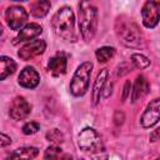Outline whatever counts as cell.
I'll return each instance as SVG.
<instances>
[{
	"mask_svg": "<svg viewBox=\"0 0 160 160\" xmlns=\"http://www.w3.org/2000/svg\"><path fill=\"white\" fill-rule=\"evenodd\" d=\"M51 26L54 32L66 40V41H75L76 32H75V16L72 10L69 6L60 8L51 19Z\"/></svg>",
	"mask_w": 160,
	"mask_h": 160,
	"instance_id": "1",
	"label": "cell"
},
{
	"mask_svg": "<svg viewBox=\"0 0 160 160\" xmlns=\"http://www.w3.org/2000/svg\"><path fill=\"white\" fill-rule=\"evenodd\" d=\"M115 31L120 41L128 48H140L142 44V34L139 26L129 18L119 16L115 24Z\"/></svg>",
	"mask_w": 160,
	"mask_h": 160,
	"instance_id": "2",
	"label": "cell"
},
{
	"mask_svg": "<svg viewBox=\"0 0 160 160\" xmlns=\"http://www.w3.org/2000/svg\"><path fill=\"white\" fill-rule=\"evenodd\" d=\"M79 29L85 41H91L98 29V9L90 2L79 4Z\"/></svg>",
	"mask_w": 160,
	"mask_h": 160,
	"instance_id": "3",
	"label": "cell"
},
{
	"mask_svg": "<svg viewBox=\"0 0 160 160\" xmlns=\"http://www.w3.org/2000/svg\"><path fill=\"white\" fill-rule=\"evenodd\" d=\"M92 70L91 61H84L72 75L70 81V92L74 96H82L86 94L90 82V75Z\"/></svg>",
	"mask_w": 160,
	"mask_h": 160,
	"instance_id": "4",
	"label": "cell"
},
{
	"mask_svg": "<svg viewBox=\"0 0 160 160\" xmlns=\"http://www.w3.org/2000/svg\"><path fill=\"white\" fill-rule=\"evenodd\" d=\"M78 145L82 151L90 152L91 155L104 150L101 136L92 128H85L80 131L78 136Z\"/></svg>",
	"mask_w": 160,
	"mask_h": 160,
	"instance_id": "5",
	"label": "cell"
},
{
	"mask_svg": "<svg viewBox=\"0 0 160 160\" xmlns=\"http://www.w3.org/2000/svg\"><path fill=\"white\" fill-rule=\"evenodd\" d=\"M5 19L11 30H19L28 21V12L20 5H11L5 11Z\"/></svg>",
	"mask_w": 160,
	"mask_h": 160,
	"instance_id": "6",
	"label": "cell"
},
{
	"mask_svg": "<svg viewBox=\"0 0 160 160\" xmlns=\"http://www.w3.org/2000/svg\"><path fill=\"white\" fill-rule=\"evenodd\" d=\"M159 120H160V99L156 98L152 99L145 108L140 118V125L145 129H149L156 125Z\"/></svg>",
	"mask_w": 160,
	"mask_h": 160,
	"instance_id": "7",
	"label": "cell"
},
{
	"mask_svg": "<svg viewBox=\"0 0 160 160\" xmlns=\"http://www.w3.org/2000/svg\"><path fill=\"white\" fill-rule=\"evenodd\" d=\"M141 16L145 28H155L160 20V1H146L141 9Z\"/></svg>",
	"mask_w": 160,
	"mask_h": 160,
	"instance_id": "8",
	"label": "cell"
},
{
	"mask_svg": "<svg viewBox=\"0 0 160 160\" xmlns=\"http://www.w3.org/2000/svg\"><path fill=\"white\" fill-rule=\"evenodd\" d=\"M45 49H46V42L41 39H35L25 44L22 48H20V50L18 51V56L25 61L31 60L32 58L41 55L45 51Z\"/></svg>",
	"mask_w": 160,
	"mask_h": 160,
	"instance_id": "9",
	"label": "cell"
},
{
	"mask_svg": "<svg viewBox=\"0 0 160 160\" xmlns=\"http://www.w3.org/2000/svg\"><path fill=\"white\" fill-rule=\"evenodd\" d=\"M30 111H31V106L22 96H16L10 102L9 115L14 120H22V119L28 118Z\"/></svg>",
	"mask_w": 160,
	"mask_h": 160,
	"instance_id": "10",
	"label": "cell"
},
{
	"mask_svg": "<svg viewBox=\"0 0 160 160\" xmlns=\"http://www.w3.org/2000/svg\"><path fill=\"white\" fill-rule=\"evenodd\" d=\"M18 81L20 86L26 88V89H34L39 85L40 82V75L39 72L32 68V66H25L18 78Z\"/></svg>",
	"mask_w": 160,
	"mask_h": 160,
	"instance_id": "11",
	"label": "cell"
},
{
	"mask_svg": "<svg viewBox=\"0 0 160 160\" xmlns=\"http://www.w3.org/2000/svg\"><path fill=\"white\" fill-rule=\"evenodd\" d=\"M41 31H42V28H41L39 24H36V22H30V24L25 25V26L20 30V32L15 36L12 44H14V45H18V44L24 42V41H30V40L32 41V39H35L36 36H39V35L41 34Z\"/></svg>",
	"mask_w": 160,
	"mask_h": 160,
	"instance_id": "12",
	"label": "cell"
},
{
	"mask_svg": "<svg viewBox=\"0 0 160 160\" xmlns=\"http://www.w3.org/2000/svg\"><path fill=\"white\" fill-rule=\"evenodd\" d=\"M66 66H68V60L62 52L54 55L48 62V69L54 76H60V75L65 74Z\"/></svg>",
	"mask_w": 160,
	"mask_h": 160,
	"instance_id": "13",
	"label": "cell"
},
{
	"mask_svg": "<svg viewBox=\"0 0 160 160\" xmlns=\"http://www.w3.org/2000/svg\"><path fill=\"white\" fill-rule=\"evenodd\" d=\"M108 69H101L96 76V80L94 82V88H92V92H91V100H92V105H96L100 100L101 92L104 90V86L106 84L108 80Z\"/></svg>",
	"mask_w": 160,
	"mask_h": 160,
	"instance_id": "14",
	"label": "cell"
},
{
	"mask_svg": "<svg viewBox=\"0 0 160 160\" xmlns=\"http://www.w3.org/2000/svg\"><path fill=\"white\" fill-rule=\"evenodd\" d=\"M149 89H150V86H149V82L145 79V76L139 75L135 80V84H134V89H132V94H131V101L136 102L139 99H141L142 96H145L149 92Z\"/></svg>",
	"mask_w": 160,
	"mask_h": 160,
	"instance_id": "15",
	"label": "cell"
},
{
	"mask_svg": "<svg viewBox=\"0 0 160 160\" xmlns=\"http://www.w3.org/2000/svg\"><path fill=\"white\" fill-rule=\"evenodd\" d=\"M38 154H39L38 148L22 146V148H19V149L14 150L10 154V159H14V160H32L38 156Z\"/></svg>",
	"mask_w": 160,
	"mask_h": 160,
	"instance_id": "16",
	"label": "cell"
},
{
	"mask_svg": "<svg viewBox=\"0 0 160 160\" xmlns=\"http://www.w3.org/2000/svg\"><path fill=\"white\" fill-rule=\"evenodd\" d=\"M0 80H5L9 75L14 74L16 70V62L9 58V56H1L0 58Z\"/></svg>",
	"mask_w": 160,
	"mask_h": 160,
	"instance_id": "17",
	"label": "cell"
},
{
	"mask_svg": "<svg viewBox=\"0 0 160 160\" xmlns=\"http://www.w3.org/2000/svg\"><path fill=\"white\" fill-rule=\"evenodd\" d=\"M50 1H45V0H41V1H32L30 4V12L32 16L35 18H44L49 10H50Z\"/></svg>",
	"mask_w": 160,
	"mask_h": 160,
	"instance_id": "18",
	"label": "cell"
},
{
	"mask_svg": "<svg viewBox=\"0 0 160 160\" xmlns=\"http://www.w3.org/2000/svg\"><path fill=\"white\" fill-rule=\"evenodd\" d=\"M115 54V49L111 48V46H102V48H99L95 52L96 55V59L99 62H106L108 60H110Z\"/></svg>",
	"mask_w": 160,
	"mask_h": 160,
	"instance_id": "19",
	"label": "cell"
},
{
	"mask_svg": "<svg viewBox=\"0 0 160 160\" xmlns=\"http://www.w3.org/2000/svg\"><path fill=\"white\" fill-rule=\"evenodd\" d=\"M131 61L132 64L139 68V69H146L149 65H150V60L149 58H146L145 55L142 54H132L131 55Z\"/></svg>",
	"mask_w": 160,
	"mask_h": 160,
	"instance_id": "20",
	"label": "cell"
},
{
	"mask_svg": "<svg viewBox=\"0 0 160 160\" xmlns=\"http://www.w3.org/2000/svg\"><path fill=\"white\" fill-rule=\"evenodd\" d=\"M46 139L54 144H61L64 141V135L58 129H51L46 132Z\"/></svg>",
	"mask_w": 160,
	"mask_h": 160,
	"instance_id": "21",
	"label": "cell"
},
{
	"mask_svg": "<svg viewBox=\"0 0 160 160\" xmlns=\"http://www.w3.org/2000/svg\"><path fill=\"white\" fill-rule=\"evenodd\" d=\"M61 155V149L56 145H52V146H49L45 152H44V159L45 160H56L59 156Z\"/></svg>",
	"mask_w": 160,
	"mask_h": 160,
	"instance_id": "22",
	"label": "cell"
},
{
	"mask_svg": "<svg viewBox=\"0 0 160 160\" xmlns=\"http://www.w3.org/2000/svg\"><path fill=\"white\" fill-rule=\"evenodd\" d=\"M40 130V125L35 121H29L22 126V132L25 135H32Z\"/></svg>",
	"mask_w": 160,
	"mask_h": 160,
	"instance_id": "23",
	"label": "cell"
},
{
	"mask_svg": "<svg viewBox=\"0 0 160 160\" xmlns=\"http://www.w3.org/2000/svg\"><path fill=\"white\" fill-rule=\"evenodd\" d=\"M92 158H94V160H108V156H106L105 149H104V150H101V151H99V152H96V154H94V155H92Z\"/></svg>",
	"mask_w": 160,
	"mask_h": 160,
	"instance_id": "24",
	"label": "cell"
},
{
	"mask_svg": "<svg viewBox=\"0 0 160 160\" xmlns=\"http://www.w3.org/2000/svg\"><path fill=\"white\" fill-rule=\"evenodd\" d=\"M130 86H131L130 81H126V82H125V85H124V94H122V101H125V100H126V98L129 96V94H130Z\"/></svg>",
	"mask_w": 160,
	"mask_h": 160,
	"instance_id": "25",
	"label": "cell"
},
{
	"mask_svg": "<svg viewBox=\"0 0 160 160\" xmlns=\"http://www.w3.org/2000/svg\"><path fill=\"white\" fill-rule=\"evenodd\" d=\"M11 142V139L8 136V135H5L4 132L1 134V146L4 148V146H6V145H9Z\"/></svg>",
	"mask_w": 160,
	"mask_h": 160,
	"instance_id": "26",
	"label": "cell"
},
{
	"mask_svg": "<svg viewBox=\"0 0 160 160\" xmlns=\"http://www.w3.org/2000/svg\"><path fill=\"white\" fill-rule=\"evenodd\" d=\"M158 138H160V128H158L156 130H154L150 135V141H155L158 140Z\"/></svg>",
	"mask_w": 160,
	"mask_h": 160,
	"instance_id": "27",
	"label": "cell"
},
{
	"mask_svg": "<svg viewBox=\"0 0 160 160\" xmlns=\"http://www.w3.org/2000/svg\"><path fill=\"white\" fill-rule=\"evenodd\" d=\"M56 160H72V156L70 154H61Z\"/></svg>",
	"mask_w": 160,
	"mask_h": 160,
	"instance_id": "28",
	"label": "cell"
},
{
	"mask_svg": "<svg viewBox=\"0 0 160 160\" xmlns=\"http://www.w3.org/2000/svg\"><path fill=\"white\" fill-rule=\"evenodd\" d=\"M79 160H84V159H79Z\"/></svg>",
	"mask_w": 160,
	"mask_h": 160,
	"instance_id": "29",
	"label": "cell"
},
{
	"mask_svg": "<svg viewBox=\"0 0 160 160\" xmlns=\"http://www.w3.org/2000/svg\"><path fill=\"white\" fill-rule=\"evenodd\" d=\"M159 160H160V159H159Z\"/></svg>",
	"mask_w": 160,
	"mask_h": 160,
	"instance_id": "30",
	"label": "cell"
}]
</instances>
